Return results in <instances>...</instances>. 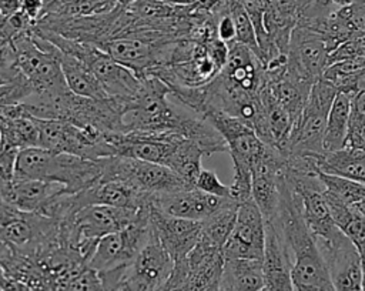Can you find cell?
Segmentation results:
<instances>
[{
  "label": "cell",
  "mask_w": 365,
  "mask_h": 291,
  "mask_svg": "<svg viewBox=\"0 0 365 291\" xmlns=\"http://www.w3.org/2000/svg\"><path fill=\"white\" fill-rule=\"evenodd\" d=\"M352 57H365V34L356 36L336 46L329 53L328 61L331 64V63L345 60V58H352Z\"/></svg>",
  "instance_id": "obj_26"
},
{
  "label": "cell",
  "mask_w": 365,
  "mask_h": 291,
  "mask_svg": "<svg viewBox=\"0 0 365 291\" xmlns=\"http://www.w3.org/2000/svg\"><path fill=\"white\" fill-rule=\"evenodd\" d=\"M228 201H231V198H220L207 194L197 187L151 197V204L161 211L192 221L205 220Z\"/></svg>",
  "instance_id": "obj_14"
},
{
  "label": "cell",
  "mask_w": 365,
  "mask_h": 291,
  "mask_svg": "<svg viewBox=\"0 0 365 291\" xmlns=\"http://www.w3.org/2000/svg\"><path fill=\"white\" fill-rule=\"evenodd\" d=\"M217 34L227 44L235 40V24L228 7L222 10L217 17Z\"/></svg>",
  "instance_id": "obj_27"
},
{
  "label": "cell",
  "mask_w": 365,
  "mask_h": 291,
  "mask_svg": "<svg viewBox=\"0 0 365 291\" xmlns=\"http://www.w3.org/2000/svg\"><path fill=\"white\" fill-rule=\"evenodd\" d=\"M78 193L83 205L103 204L120 208L140 210L151 203V197L140 193L128 181L111 177H100L96 184Z\"/></svg>",
  "instance_id": "obj_15"
},
{
  "label": "cell",
  "mask_w": 365,
  "mask_h": 291,
  "mask_svg": "<svg viewBox=\"0 0 365 291\" xmlns=\"http://www.w3.org/2000/svg\"><path fill=\"white\" fill-rule=\"evenodd\" d=\"M318 167L322 173L365 184V150L344 147L338 151L324 153L318 157Z\"/></svg>",
  "instance_id": "obj_18"
},
{
  "label": "cell",
  "mask_w": 365,
  "mask_h": 291,
  "mask_svg": "<svg viewBox=\"0 0 365 291\" xmlns=\"http://www.w3.org/2000/svg\"><path fill=\"white\" fill-rule=\"evenodd\" d=\"M265 221V242L262 255V274L265 291H294L291 278V254L278 223Z\"/></svg>",
  "instance_id": "obj_12"
},
{
  "label": "cell",
  "mask_w": 365,
  "mask_h": 291,
  "mask_svg": "<svg viewBox=\"0 0 365 291\" xmlns=\"http://www.w3.org/2000/svg\"><path fill=\"white\" fill-rule=\"evenodd\" d=\"M194 185L198 190H201V191H204L207 194H211V195H215V197H220V198H231L230 185L222 184L214 171L202 168L200 171Z\"/></svg>",
  "instance_id": "obj_25"
},
{
  "label": "cell",
  "mask_w": 365,
  "mask_h": 291,
  "mask_svg": "<svg viewBox=\"0 0 365 291\" xmlns=\"http://www.w3.org/2000/svg\"><path fill=\"white\" fill-rule=\"evenodd\" d=\"M274 220L289 248L294 291H334L327 264L302 220L301 198L288 185L284 174L281 177V203Z\"/></svg>",
  "instance_id": "obj_1"
},
{
  "label": "cell",
  "mask_w": 365,
  "mask_h": 291,
  "mask_svg": "<svg viewBox=\"0 0 365 291\" xmlns=\"http://www.w3.org/2000/svg\"><path fill=\"white\" fill-rule=\"evenodd\" d=\"M160 291H192V290H190L187 287H182V285H174V284L165 282L164 287Z\"/></svg>",
  "instance_id": "obj_30"
},
{
  "label": "cell",
  "mask_w": 365,
  "mask_h": 291,
  "mask_svg": "<svg viewBox=\"0 0 365 291\" xmlns=\"http://www.w3.org/2000/svg\"><path fill=\"white\" fill-rule=\"evenodd\" d=\"M160 1H164V3H168V4H175V6H190L195 0H160Z\"/></svg>",
  "instance_id": "obj_31"
},
{
  "label": "cell",
  "mask_w": 365,
  "mask_h": 291,
  "mask_svg": "<svg viewBox=\"0 0 365 291\" xmlns=\"http://www.w3.org/2000/svg\"><path fill=\"white\" fill-rule=\"evenodd\" d=\"M151 235L148 205L138 210L137 217L124 228L101 237L87 262L94 271H107L127 265Z\"/></svg>",
  "instance_id": "obj_6"
},
{
  "label": "cell",
  "mask_w": 365,
  "mask_h": 291,
  "mask_svg": "<svg viewBox=\"0 0 365 291\" xmlns=\"http://www.w3.org/2000/svg\"><path fill=\"white\" fill-rule=\"evenodd\" d=\"M14 177L58 183L68 193H78L100 180L101 165L98 160H87L67 153H53L41 147H30L19 151Z\"/></svg>",
  "instance_id": "obj_2"
},
{
  "label": "cell",
  "mask_w": 365,
  "mask_h": 291,
  "mask_svg": "<svg viewBox=\"0 0 365 291\" xmlns=\"http://www.w3.org/2000/svg\"><path fill=\"white\" fill-rule=\"evenodd\" d=\"M315 242L327 264L334 291H362V260L351 240L336 228Z\"/></svg>",
  "instance_id": "obj_7"
},
{
  "label": "cell",
  "mask_w": 365,
  "mask_h": 291,
  "mask_svg": "<svg viewBox=\"0 0 365 291\" xmlns=\"http://www.w3.org/2000/svg\"><path fill=\"white\" fill-rule=\"evenodd\" d=\"M319 178L324 184L325 193L338 198L344 204L365 213V184L322 171L319 173Z\"/></svg>",
  "instance_id": "obj_21"
},
{
  "label": "cell",
  "mask_w": 365,
  "mask_h": 291,
  "mask_svg": "<svg viewBox=\"0 0 365 291\" xmlns=\"http://www.w3.org/2000/svg\"><path fill=\"white\" fill-rule=\"evenodd\" d=\"M151 230L173 261L182 260L201 238V223L170 215L148 204Z\"/></svg>",
  "instance_id": "obj_11"
},
{
  "label": "cell",
  "mask_w": 365,
  "mask_h": 291,
  "mask_svg": "<svg viewBox=\"0 0 365 291\" xmlns=\"http://www.w3.org/2000/svg\"><path fill=\"white\" fill-rule=\"evenodd\" d=\"M98 163L101 165V177L125 180L148 197H157L192 187L175 171L163 164L121 155L103 157L98 158Z\"/></svg>",
  "instance_id": "obj_5"
},
{
  "label": "cell",
  "mask_w": 365,
  "mask_h": 291,
  "mask_svg": "<svg viewBox=\"0 0 365 291\" xmlns=\"http://www.w3.org/2000/svg\"><path fill=\"white\" fill-rule=\"evenodd\" d=\"M0 291H1V290H0Z\"/></svg>",
  "instance_id": "obj_37"
},
{
  "label": "cell",
  "mask_w": 365,
  "mask_h": 291,
  "mask_svg": "<svg viewBox=\"0 0 365 291\" xmlns=\"http://www.w3.org/2000/svg\"><path fill=\"white\" fill-rule=\"evenodd\" d=\"M57 56H58L63 77L71 93L81 97L96 98V100L108 98V96L103 90L96 76L81 60L61 50H58Z\"/></svg>",
  "instance_id": "obj_17"
},
{
  "label": "cell",
  "mask_w": 365,
  "mask_h": 291,
  "mask_svg": "<svg viewBox=\"0 0 365 291\" xmlns=\"http://www.w3.org/2000/svg\"><path fill=\"white\" fill-rule=\"evenodd\" d=\"M238 204L235 201L225 203L220 210L212 213L201 223V238L200 241L221 248L224 247L225 241L228 240L237 215Z\"/></svg>",
  "instance_id": "obj_20"
},
{
  "label": "cell",
  "mask_w": 365,
  "mask_h": 291,
  "mask_svg": "<svg viewBox=\"0 0 365 291\" xmlns=\"http://www.w3.org/2000/svg\"><path fill=\"white\" fill-rule=\"evenodd\" d=\"M115 1V4L117 6H123V7H127V6H130L133 1H135V0H114Z\"/></svg>",
  "instance_id": "obj_32"
},
{
  "label": "cell",
  "mask_w": 365,
  "mask_h": 291,
  "mask_svg": "<svg viewBox=\"0 0 365 291\" xmlns=\"http://www.w3.org/2000/svg\"><path fill=\"white\" fill-rule=\"evenodd\" d=\"M0 150H1V140H0Z\"/></svg>",
  "instance_id": "obj_35"
},
{
  "label": "cell",
  "mask_w": 365,
  "mask_h": 291,
  "mask_svg": "<svg viewBox=\"0 0 365 291\" xmlns=\"http://www.w3.org/2000/svg\"><path fill=\"white\" fill-rule=\"evenodd\" d=\"M362 260V258H361ZM362 271H364V277H362V291H365V261L362 260Z\"/></svg>",
  "instance_id": "obj_33"
},
{
  "label": "cell",
  "mask_w": 365,
  "mask_h": 291,
  "mask_svg": "<svg viewBox=\"0 0 365 291\" xmlns=\"http://www.w3.org/2000/svg\"><path fill=\"white\" fill-rule=\"evenodd\" d=\"M264 287L262 260L224 258L220 291H261Z\"/></svg>",
  "instance_id": "obj_16"
},
{
  "label": "cell",
  "mask_w": 365,
  "mask_h": 291,
  "mask_svg": "<svg viewBox=\"0 0 365 291\" xmlns=\"http://www.w3.org/2000/svg\"><path fill=\"white\" fill-rule=\"evenodd\" d=\"M338 90L325 81L317 80L309 91L308 100L295 120L285 153H302L321 155L324 150V134L328 111Z\"/></svg>",
  "instance_id": "obj_4"
},
{
  "label": "cell",
  "mask_w": 365,
  "mask_h": 291,
  "mask_svg": "<svg viewBox=\"0 0 365 291\" xmlns=\"http://www.w3.org/2000/svg\"><path fill=\"white\" fill-rule=\"evenodd\" d=\"M351 114V96L338 91L332 100L328 111L327 127L324 134V150L325 153L338 151L345 147L348 126Z\"/></svg>",
  "instance_id": "obj_19"
},
{
  "label": "cell",
  "mask_w": 365,
  "mask_h": 291,
  "mask_svg": "<svg viewBox=\"0 0 365 291\" xmlns=\"http://www.w3.org/2000/svg\"><path fill=\"white\" fill-rule=\"evenodd\" d=\"M329 51L324 39L314 30L295 24L287 51V71L294 77L314 84L328 67Z\"/></svg>",
  "instance_id": "obj_9"
},
{
  "label": "cell",
  "mask_w": 365,
  "mask_h": 291,
  "mask_svg": "<svg viewBox=\"0 0 365 291\" xmlns=\"http://www.w3.org/2000/svg\"><path fill=\"white\" fill-rule=\"evenodd\" d=\"M174 261L151 230L148 241L123 268L125 291H160L171 275Z\"/></svg>",
  "instance_id": "obj_8"
},
{
  "label": "cell",
  "mask_w": 365,
  "mask_h": 291,
  "mask_svg": "<svg viewBox=\"0 0 365 291\" xmlns=\"http://www.w3.org/2000/svg\"><path fill=\"white\" fill-rule=\"evenodd\" d=\"M335 13L352 39L365 34V0H355L352 4L342 7Z\"/></svg>",
  "instance_id": "obj_24"
},
{
  "label": "cell",
  "mask_w": 365,
  "mask_h": 291,
  "mask_svg": "<svg viewBox=\"0 0 365 291\" xmlns=\"http://www.w3.org/2000/svg\"><path fill=\"white\" fill-rule=\"evenodd\" d=\"M64 190L66 187L58 183L43 180L16 177L10 181L0 180V195L9 205L38 215H44L54 197Z\"/></svg>",
  "instance_id": "obj_13"
},
{
  "label": "cell",
  "mask_w": 365,
  "mask_h": 291,
  "mask_svg": "<svg viewBox=\"0 0 365 291\" xmlns=\"http://www.w3.org/2000/svg\"><path fill=\"white\" fill-rule=\"evenodd\" d=\"M345 147L365 150V91L351 96V114Z\"/></svg>",
  "instance_id": "obj_22"
},
{
  "label": "cell",
  "mask_w": 365,
  "mask_h": 291,
  "mask_svg": "<svg viewBox=\"0 0 365 291\" xmlns=\"http://www.w3.org/2000/svg\"><path fill=\"white\" fill-rule=\"evenodd\" d=\"M308 1H311V0H299V7H301L302 4H305V3H308Z\"/></svg>",
  "instance_id": "obj_34"
},
{
  "label": "cell",
  "mask_w": 365,
  "mask_h": 291,
  "mask_svg": "<svg viewBox=\"0 0 365 291\" xmlns=\"http://www.w3.org/2000/svg\"><path fill=\"white\" fill-rule=\"evenodd\" d=\"M265 221L252 200L238 204L232 231L222 247L224 258L262 260Z\"/></svg>",
  "instance_id": "obj_10"
},
{
  "label": "cell",
  "mask_w": 365,
  "mask_h": 291,
  "mask_svg": "<svg viewBox=\"0 0 365 291\" xmlns=\"http://www.w3.org/2000/svg\"><path fill=\"white\" fill-rule=\"evenodd\" d=\"M228 9L232 16L234 24H235V40L248 48H251L257 56H258V44H257V37H255V30L254 26L241 6L238 0H228ZM259 58V57H258Z\"/></svg>",
  "instance_id": "obj_23"
},
{
  "label": "cell",
  "mask_w": 365,
  "mask_h": 291,
  "mask_svg": "<svg viewBox=\"0 0 365 291\" xmlns=\"http://www.w3.org/2000/svg\"><path fill=\"white\" fill-rule=\"evenodd\" d=\"M21 0H0V13L3 16H9L20 9Z\"/></svg>",
  "instance_id": "obj_29"
},
{
  "label": "cell",
  "mask_w": 365,
  "mask_h": 291,
  "mask_svg": "<svg viewBox=\"0 0 365 291\" xmlns=\"http://www.w3.org/2000/svg\"><path fill=\"white\" fill-rule=\"evenodd\" d=\"M180 39L181 36L167 31L138 29L111 39L100 44L98 48L131 70L138 78H144L170 63Z\"/></svg>",
  "instance_id": "obj_3"
},
{
  "label": "cell",
  "mask_w": 365,
  "mask_h": 291,
  "mask_svg": "<svg viewBox=\"0 0 365 291\" xmlns=\"http://www.w3.org/2000/svg\"><path fill=\"white\" fill-rule=\"evenodd\" d=\"M43 7H44V0H21L20 3V10L33 21L36 23L41 13H43Z\"/></svg>",
  "instance_id": "obj_28"
},
{
  "label": "cell",
  "mask_w": 365,
  "mask_h": 291,
  "mask_svg": "<svg viewBox=\"0 0 365 291\" xmlns=\"http://www.w3.org/2000/svg\"><path fill=\"white\" fill-rule=\"evenodd\" d=\"M261 291H265V288H264V290H261Z\"/></svg>",
  "instance_id": "obj_36"
}]
</instances>
